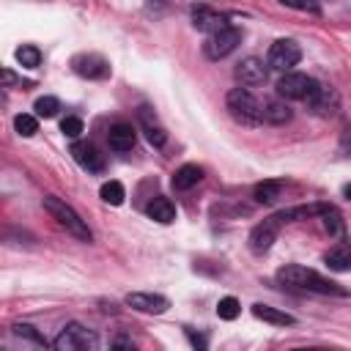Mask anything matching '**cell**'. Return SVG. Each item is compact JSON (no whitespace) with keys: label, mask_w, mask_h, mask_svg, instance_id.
Here are the masks:
<instances>
[{"label":"cell","mask_w":351,"mask_h":351,"mask_svg":"<svg viewBox=\"0 0 351 351\" xmlns=\"http://www.w3.org/2000/svg\"><path fill=\"white\" fill-rule=\"evenodd\" d=\"M277 280L291 285V288H304V291H315V293H324V296H348V291L335 282V280H326L321 277L318 271L307 269V266H296V263H288L277 271Z\"/></svg>","instance_id":"1"},{"label":"cell","mask_w":351,"mask_h":351,"mask_svg":"<svg viewBox=\"0 0 351 351\" xmlns=\"http://www.w3.org/2000/svg\"><path fill=\"white\" fill-rule=\"evenodd\" d=\"M225 104H228V112H230L239 123H244V126H258V123H263V115H261V107H263V104H261L247 88H233V90L228 93Z\"/></svg>","instance_id":"2"},{"label":"cell","mask_w":351,"mask_h":351,"mask_svg":"<svg viewBox=\"0 0 351 351\" xmlns=\"http://www.w3.org/2000/svg\"><path fill=\"white\" fill-rule=\"evenodd\" d=\"M44 208L58 219V225H63L74 239H80V241H90V228L85 225V219L66 203V200H60V197H55V195H47L44 197Z\"/></svg>","instance_id":"3"},{"label":"cell","mask_w":351,"mask_h":351,"mask_svg":"<svg viewBox=\"0 0 351 351\" xmlns=\"http://www.w3.org/2000/svg\"><path fill=\"white\" fill-rule=\"evenodd\" d=\"M52 346L58 351H88V348H99V337H96V332L85 329L82 324H66Z\"/></svg>","instance_id":"4"},{"label":"cell","mask_w":351,"mask_h":351,"mask_svg":"<svg viewBox=\"0 0 351 351\" xmlns=\"http://www.w3.org/2000/svg\"><path fill=\"white\" fill-rule=\"evenodd\" d=\"M239 41H241V30L233 27V25H228V27L214 30V33L206 36V41H203V52H206L208 60H222V58H228V55L239 47Z\"/></svg>","instance_id":"5"},{"label":"cell","mask_w":351,"mask_h":351,"mask_svg":"<svg viewBox=\"0 0 351 351\" xmlns=\"http://www.w3.org/2000/svg\"><path fill=\"white\" fill-rule=\"evenodd\" d=\"M299 58H302V49H299V44H296L293 38H277V41L269 47L266 63H269V69H274V71H291V69L299 63Z\"/></svg>","instance_id":"6"},{"label":"cell","mask_w":351,"mask_h":351,"mask_svg":"<svg viewBox=\"0 0 351 351\" xmlns=\"http://www.w3.org/2000/svg\"><path fill=\"white\" fill-rule=\"evenodd\" d=\"M318 82L310 80L307 74H299V71H285L280 80H277V93L282 99H307L313 93Z\"/></svg>","instance_id":"7"},{"label":"cell","mask_w":351,"mask_h":351,"mask_svg":"<svg viewBox=\"0 0 351 351\" xmlns=\"http://www.w3.org/2000/svg\"><path fill=\"white\" fill-rule=\"evenodd\" d=\"M71 69L85 80H104L110 77V63L96 52H82L71 58Z\"/></svg>","instance_id":"8"},{"label":"cell","mask_w":351,"mask_h":351,"mask_svg":"<svg viewBox=\"0 0 351 351\" xmlns=\"http://www.w3.org/2000/svg\"><path fill=\"white\" fill-rule=\"evenodd\" d=\"M304 101H307L310 112H315V115H321V118H332V115H337V110H340L337 93H335L332 88H326V85H315L313 93H310Z\"/></svg>","instance_id":"9"},{"label":"cell","mask_w":351,"mask_h":351,"mask_svg":"<svg viewBox=\"0 0 351 351\" xmlns=\"http://www.w3.org/2000/svg\"><path fill=\"white\" fill-rule=\"evenodd\" d=\"M280 225H282V222L277 219V214H274V217H269V219H263V222H258V225L250 230V250H252L255 255H263V252L274 244Z\"/></svg>","instance_id":"10"},{"label":"cell","mask_w":351,"mask_h":351,"mask_svg":"<svg viewBox=\"0 0 351 351\" xmlns=\"http://www.w3.org/2000/svg\"><path fill=\"white\" fill-rule=\"evenodd\" d=\"M126 304L132 310H140V313H151V315H162L167 307H170V299L162 296V293H151V291H134L126 296Z\"/></svg>","instance_id":"11"},{"label":"cell","mask_w":351,"mask_h":351,"mask_svg":"<svg viewBox=\"0 0 351 351\" xmlns=\"http://www.w3.org/2000/svg\"><path fill=\"white\" fill-rule=\"evenodd\" d=\"M71 156L88 173H101L104 170V156L99 154V148L93 143H74L71 145Z\"/></svg>","instance_id":"12"},{"label":"cell","mask_w":351,"mask_h":351,"mask_svg":"<svg viewBox=\"0 0 351 351\" xmlns=\"http://www.w3.org/2000/svg\"><path fill=\"white\" fill-rule=\"evenodd\" d=\"M236 80H239L244 88L263 85V82H266V66H263V60H258V58H244V60L236 66Z\"/></svg>","instance_id":"13"},{"label":"cell","mask_w":351,"mask_h":351,"mask_svg":"<svg viewBox=\"0 0 351 351\" xmlns=\"http://www.w3.org/2000/svg\"><path fill=\"white\" fill-rule=\"evenodd\" d=\"M137 118H140V123H143V129H145L148 143H151L154 148H162L165 140H167V132H165V126L156 121L154 110H151V107H140V110H137Z\"/></svg>","instance_id":"14"},{"label":"cell","mask_w":351,"mask_h":351,"mask_svg":"<svg viewBox=\"0 0 351 351\" xmlns=\"http://www.w3.org/2000/svg\"><path fill=\"white\" fill-rule=\"evenodd\" d=\"M134 126L132 123H112L110 132H107V143L112 151H132L134 148Z\"/></svg>","instance_id":"15"},{"label":"cell","mask_w":351,"mask_h":351,"mask_svg":"<svg viewBox=\"0 0 351 351\" xmlns=\"http://www.w3.org/2000/svg\"><path fill=\"white\" fill-rule=\"evenodd\" d=\"M192 25H195L197 30H206V33H214V30L228 27L225 16H222V14H217V11H211V8H206V5L192 8Z\"/></svg>","instance_id":"16"},{"label":"cell","mask_w":351,"mask_h":351,"mask_svg":"<svg viewBox=\"0 0 351 351\" xmlns=\"http://www.w3.org/2000/svg\"><path fill=\"white\" fill-rule=\"evenodd\" d=\"M145 214L151 217V219H156V222H162V225H170L173 219H176V206H173V200L170 197H154L148 206H145Z\"/></svg>","instance_id":"17"},{"label":"cell","mask_w":351,"mask_h":351,"mask_svg":"<svg viewBox=\"0 0 351 351\" xmlns=\"http://www.w3.org/2000/svg\"><path fill=\"white\" fill-rule=\"evenodd\" d=\"M252 315L266 321V324H274V326H291L293 324V315H288V313H282V310H277L271 304H261V302L252 304Z\"/></svg>","instance_id":"18"},{"label":"cell","mask_w":351,"mask_h":351,"mask_svg":"<svg viewBox=\"0 0 351 351\" xmlns=\"http://www.w3.org/2000/svg\"><path fill=\"white\" fill-rule=\"evenodd\" d=\"M324 263H326L332 271H348V269H351V244H335V247L324 255Z\"/></svg>","instance_id":"19"},{"label":"cell","mask_w":351,"mask_h":351,"mask_svg":"<svg viewBox=\"0 0 351 351\" xmlns=\"http://www.w3.org/2000/svg\"><path fill=\"white\" fill-rule=\"evenodd\" d=\"M200 178H203V170H200L197 165H184V167H178V170L173 173V189H178V192L192 189Z\"/></svg>","instance_id":"20"},{"label":"cell","mask_w":351,"mask_h":351,"mask_svg":"<svg viewBox=\"0 0 351 351\" xmlns=\"http://www.w3.org/2000/svg\"><path fill=\"white\" fill-rule=\"evenodd\" d=\"M261 115H263V123H274V126H280V123L291 121V107H288L285 101H263Z\"/></svg>","instance_id":"21"},{"label":"cell","mask_w":351,"mask_h":351,"mask_svg":"<svg viewBox=\"0 0 351 351\" xmlns=\"http://www.w3.org/2000/svg\"><path fill=\"white\" fill-rule=\"evenodd\" d=\"M280 192H282V184H280V181H261V184H255L252 197H255L258 203H263V206H271V203L280 197Z\"/></svg>","instance_id":"22"},{"label":"cell","mask_w":351,"mask_h":351,"mask_svg":"<svg viewBox=\"0 0 351 351\" xmlns=\"http://www.w3.org/2000/svg\"><path fill=\"white\" fill-rule=\"evenodd\" d=\"M321 217H324V228H326L329 236H343L346 222H343V217H340V211H337L335 206H324Z\"/></svg>","instance_id":"23"},{"label":"cell","mask_w":351,"mask_h":351,"mask_svg":"<svg viewBox=\"0 0 351 351\" xmlns=\"http://www.w3.org/2000/svg\"><path fill=\"white\" fill-rule=\"evenodd\" d=\"M99 195H101V200H104V203H110V206H121V203H123V197H126V192H123V184H121V181H104V184H101V189H99Z\"/></svg>","instance_id":"24"},{"label":"cell","mask_w":351,"mask_h":351,"mask_svg":"<svg viewBox=\"0 0 351 351\" xmlns=\"http://www.w3.org/2000/svg\"><path fill=\"white\" fill-rule=\"evenodd\" d=\"M16 60H19L25 69H36V66L41 63V52H38V47H33V44H22V47L16 49Z\"/></svg>","instance_id":"25"},{"label":"cell","mask_w":351,"mask_h":351,"mask_svg":"<svg viewBox=\"0 0 351 351\" xmlns=\"http://www.w3.org/2000/svg\"><path fill=\"white\" fill-rule=\"evenodd\" d=\"M239 313H241L239 299H233V296H222V299L217 302V315H219L222 321H233Z\"/></svg>","instance_id":"26"},{"label":"cell","mask_w":351,"mask_h":351,"mask_svg":"<svg viewBox=\"0 0 351 351\" xmlns=\"http://www.w3.org/2000/svg\"><path fill=\"white\" fill-rule=\"evenodd\" d=\"M33 110H36L38 118H52V115L60 110V101H58L55 96H41V99H36Z\"/></svg>","instance_id":"27"},{"label":"cell","mask_w":351,"mask_h":351,"mask_svg":"<svg viewBox=\"0 0 351 351\" xmlns=\"http://www.w3.org/2000/svg\"><path fill=\"white\" fill-rule=\"evenodd\" d=\"M14 129H16L22 137H33V134L38 132V121H36L33 115H27V112H19V115L14 118Z\"/></svg>","instance_id":"28"},{"label":"cell","mask_w":351,"mask_h":351,"mask_svg":"<svg viewBox=\"0 0 351 351\" xmlns=\"http://www.w3.org/2000/svg\"><path fill=\"white\" fill-rule=\"evenodd\" d=\"M11 329H14V335L22 337V340H30V343H36V346H47V340H44V337L36 332V326H30V324H14Z\"/></svg>","instance_id":"29"},{"label":"cell","mask_w":351,"mask_h":351,"mask_svg":"<svg viewBox=\"0 0 351 351\" xmlns=\"http://www.w3.org/2000/svg\"><path fill=\"white\" fill-rule=\"evenodd\" d=\"M60 132H63L66 137H80V134H82V121H80L77 115H69V118L60 121Z\"/></svg>","instance_id":"30"},{"label":"cell","mask_w":351,"mask_h":351,"mask_svg":"<svg viewBox=\"0 0 351 351\" xmlns=\"http://www.w3.org/2000/svg\"><path fill=\"white\" fill-rule=\"evenodd\" d=\"M280 3L288 5V8H296V11H310V14H318L321 11L318 0H280Z\"/></svg>","instance_id":"31"},{"label":"cell","mask_w":351,"mask_h":351,"mask_svg":"<svg viewBox=\"0 0 351 351\" xmlns=\"http://www.w3.org/2000/svg\"><path fill=\"white\" fill-rule=\"evenodd\" d=\"M340 151H343L346 156H351V129H346V132L340 134Z\"/></svg>","instance_id":"32"},{"label":"cell","mask_w":351,"mask_h":351,"mask_svg":"<svg viewBox=\"0 0 351 351\" xmlns=\"http://www.w3.org/2000/svg\"><path fill=\"white\" fill-rule=\"evenodd\" d=\"M186 337H189V343H192L195 348H206V337H200V335H195L192 329H186Z\"/></svg>","instance_id":"33"},{"label":"cell","mask_w":351,"mask_h":351,"mask_svg":"<svg viewBox=\"0 0 351 351\" xmlns=\"http://www.w3.org/2000/svg\"><path fill=\"white\" fill-rule=\"evenodd\" d=\"M167 5V0H148V11H162Z\"/></svg>","instance_id":"34"},{"label":"cell","mask_w":351,"mask_h":351,"mask_svg":"<svg viewBox=\"0 0 351 351\" xmlns=\"http://www.w3.org/2000/svg\"><path fill=\"white\" fill-rule=\"evenodd\" d=\"M3 82H5V85H14V82H16V77H14V71H8V69H3Z\"/></svg>","instance_id":"35"},{"label":"cell","mask_w":351,"mask_h":351,"mask_svg":"<svg viewBox=\"0 0 351 351\" xmlns=\"http://www.w3.org/2000/svg\"><path fill=\"white\" fill-rule=\"evenodd\" d=\"M343 195H346V197L351 200V184H346V189H343Z\"/></svg>","instance_id":"36"}]
</instances>
